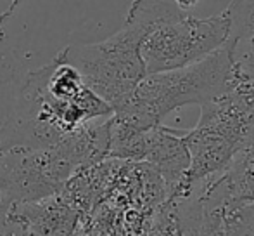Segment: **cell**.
Returning a JSON list of instances; mask_svg holds the SVG:
<instances>
[{
    "label": "cell",
    "instance_id": "6da1fadb",
    "mask_svg": "<svg viewBox=\"0 0 254 236\" xmlns=\"http://www.w3.org/2000/svg\"><path fill=\"white\" fill-rule=\"evenodd\" d=\"M113 110L83 82L80 71L59 54L26 71L12 112L0 128V149L54 148Z\"/></svg>",
    "mask_w": 254,
    "mask_h": 236
},
{
    "label": "cell",
    "instance_id": "7a4b0ae2",
    "mask_svg": "<svg viewBox=\"0 0 254 236\" xmlns=\"http://www.w3.org/2000/svg\"><path fill=\"white\" fill-rule=\"evenodd\" d=\"M254 134V84L235 77L232 89L221 98L201 106L194 128L182 132L189 153V169L173 195L182 200L199 184L211 181L228 167Z\"/></svg>",
    "mask_w": 254,
    "mask_h": 236
},
{
    "label": "cell",
    "instance_id": "3957f363",
    "mask_svg": "<svg viewBox=\"0 0 254 236\" xmlns=\"http://www.w3.org/2000/svg\"><path fill=\"white\" fill-rule=\"evenodd\" d=\"M159 0H133L123 26L111 37L92 44H71L61 52L64 61L80 71L83 82L111 106L113 113L130 99L145 77L140 42L152 23Z\"/></svg>",
    "mask_w": 254,
    "mask_h": 236
},
{
    "label": "cell",
    "instance_id": "277c9868",
    "mask_svg": "<svg viewBox=\"0 0 254 236\" xmlns=\"http://www.w3.org/2000/svg\"><path fill=\"white\" fill-rule=\"evenodd\" d=\"M234 78V68L223 45L194 64L145 75L130 99L113 115L147 130L184 106L201 108L221 98L232 89Z\"/></svg>",
    "mask_w": 254,
    "mask_h": 236
},
{
    "label": "cell",
    "instance_id": "5b68a950",
    "mask_svg": "<svg viewBox=\"0 0 254 236\" xmlns=\"http://www.w3.org/2000/svg\"><path fill=\"white\" fill-rule=\"evenodd\" d=\"M228 35L225 12L197 17L175 3L159 0L149 30L140 42L145 75L178 70L223 47Z\"/></svg>",
    "mask_w": 254,
    "mask_h": 236
},
{
    "label": "cell",
    "instance_id": "8992f818",
    "mask_svg": "<svg viewBox=\"0 0 254 236\" xmlns=\"http://www.w3.org/2000/svg\"><path fill=\"white\" fill-rule=\"evenodd\" d=\"M83 167L71 141L54 148L0 149V219L12 205L59 195Z\"/></svg>",
    "mask_w": 254,
    "mask_h": 236
},
{
    "label": "cell",
    "instance_id": "52a82bcc",
    "mask_svg": "<svg viewBox=\"0 0 254 236\" xmlns=\"http://www.w3.org/2000/svg\"><path fill=\"white\" fill-rule=\"evenodd\" d=\"M144 162L157 172L166 189V198H170L189 169V153L182 141V132L163 123L147 128Z\"/></svg>",
    "mask_w": 254,
    "mask_h": 236
},
{
    "label": "cell",
    "instance_id": "ba28073f",
    "mask_svg": "<svg viewBox=\"0 0 254 236\" xmlns=\"http://www.w3.org/2000/svg\"><path fill=\"white\" fill-rule=\"evenodd\" d=\"M223 12L228 21L225 47L234 75L254 84V0H232Z\"/></svg>",
    "mask_w": 254,
    "mask_h": 236
},
{
    "label": "cell",
    "instance_id": "9c48e42d",
    "mask_svg": "<svg viewBox=\"0 0 254 236\" xmlns=\"http://www.w3.org/2000/svg\"><path fill=\"white\" fill-rule=\"evenodd\" d=\"M177 203L184 236H228L223 210L206 196L192 191Z\"/></svg>",
    "mask_w": 254,
    "mask_h": 236
},
{
    "label": "cell",
    "instance_id": "30bf717a",
    "mask_svg": "<svg viewBox=\"0 0 254 236\" xmlns=\"http://www.w3.org/2000/svg\"><path fill=\"white\" fill-rule=\"evenodd\" d=\"M24 75L26 71L17 63L16 56H0V128L12 112Z\"/></svg>",
    "mask_w": 254,
    "mask_h": 236
},
{
    "label": "cell",
    "instance_id": "8fae6325",
    "mask_svg": "<svg viewBox=\"0 0 254 236\" xmlns=\"http://www.w3.org/2000/svg\"><path fill=\"white\" fill-rule=\"evenodd\" d=\"M147 236H184L177 203L173 200H164L157 205L147 228Z\"/></svg>",
    "mask_w": 254,
    "mask_h": 236
},
{
    "label": "cell",
    "instance_id": "7c38bea8",
    "mask_svg": "<svg viewBox=\"0 0 254 236\" xmlns=\"http://www.w3.org/2000/svg\"><path fill=\"white\" fill-rule=\"evenodd\" d=\"M228 236H254V202L223 210Z\"/></svg>",
    "mask_w": 254,
    "mask_h": 236
},
{
    "label": "cell",
    "instance_id": "4fadbf2b",
    "mask_svg": "<svg viewBox=\"0 0 254 236\" xmlns=\"http://www.w3.org/2000/svg\"><path fill=\"white\" fill-rule=\"evenodd\" d=\"M0 236H35V235L31 231H28L23 224H19L12 217L3 214V217L0 219Z\"/></svg>",
    "mask_w": 254,
    "mask_h": 236
},
{
    "label": "cell",
    "instance_id": "5bb4252c",
    "mask_svg": "<svg viewBox=\"0 0 254 236\" xmlns=\"http://www.w3.org/2000/svg\"><path fill=\"white\" fill-rule=\"evenodd\" d=\"M23 2L26 0H0V26L3 28V24L12 17V14Z\"/></svg>",
    "mask_w": 254,
    "mask_h": 236
},
{
    "label": "cell",
    "instance_id": "9a60e30c",
    "mask_svg": "<svg viewBox=\"0 0 254 236\" xmlns=\"http://www.w3.org/2000/svg\"><path fill=\"white\" fill-rule=\"evenodd\" d=\"M199 0H173V3L178 7L180 10H185V12H189L190 9H194L195 5H197Z\"/></svg>",
    "mask_w": 254,
    "mask_h": 236
},
{
    "label": "cell",
    "instance_id": "2e32d148",
    "mask_svg": "<svg viewBox=\"0 0 254 236\" xmlns=\"http://www.w3.org/2000/svg\"><path fill=\"white\" fill-rule=\"evenodd\" d=\"M7 54H12V51L7 47L5 37H3V28L0 26V56H7Z\"/></svg>",
    "mask_w": 254,
    "mask_h": 236
}]
</instances>
